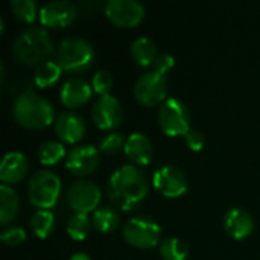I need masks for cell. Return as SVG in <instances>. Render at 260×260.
<instances>
[{"instance_id":"obj_1","label":"cell","mask_w":260,"mask_h":260,"mask_svg":"<svg viewBox=\"0 0 260 260\" xmlns=\"http://www.w3.org/2000/svg\"><path fill=\"white\" fill-rule=\"evenodd\" d=\"M148 195V184L143 171L136 165H122L108 180V198L114 207L133 210Z\"/></svg>"},{"instance_id":"obj_2","label":"cell","mask_w":260,"mask_h":260,"mask_svg":"<svg viewBox=\"0 0 260 260\" xmlns=\"http://www.w3.org/2000/svg\"><path fill=\"white\" fill-rule=\"evenodd\" d=\"M53 52V41L50 34L41 26L24 27L12 43V53L17 61L35 66L47 61Z\"/></svg>"},{"instance_id":"obj_3","label":"cell","mask_w":260,"mask_h":260,"mask_svg":"<svg viewBox=\"0 0 260 260\" xmlns=\"http://www.w3.org/2000/svg\"><path fill=\"white\" fill-rule=\"evenodd\" d=\"M12 113L21 126L30 129H40L55 122V111L52 104L30 88L15 98Z\"/></svg>"},{"instance_id":"obj_4","label":"cell","mask_w":260,"mask_h":260,"mask_svg":"<svg viewBox=\"0 0 260 260\" xmlns=\"http://www.w3.org/2000/svg\"><path fill=\"white\" fill-rule=\"evenodd\" d=\"M93 61L94 49L91 43L82 37H66L56 49V62L66 72H84L90 69Z\"/></svg>"},{"instance_id":"obj_5","label":"cell","mask_w":260,"mask_h":260,"mask_svg":"<svg viewBox=\"0 0 260 260\" xmlns=\"http://www.w3.org/2000/svg\"><path fill=\"white\" fill-rule=\"evenodd\" d=\"M61 193V178L49 169H40L37 171L27 186V197L29 201L44 210H50L59 198Z\"/></svg>"},{"instance_id":"obj_6","label":"cell","mask_w":260,"mask_h":260,"mask_svg":"<svg viewBox=\"0 0 260 260\" xmlns=\"http://www.w3.org/2000/svg\"><path fill=\"white\" fill-rule=\"evenodd\" d=\"M125 241L137 248H154L160 244L161 227L160 224L146 215H137L129 218L123 225Z\"/></svg>"},{"instance_id":"obj_7","label":"cell","mask_w":260,"mask_h":260,"mask_svg":"<svg viewBox=\"0 0 260 260\" xmlns=\"http://www.w3.org/2000/svg\"><path fill=\"white\" fill-rule=\"evenodd\" d=\"M158 125L168 136H186L190 128V111L178 98H168L158 110Z\"/></svg>"},{"instance_id":"obj_8","label":"cell","mask_w":260,"mask_h":260,"mask_svg":"<svg viewBox=\"0 0 260 260\" xmlns=\"http://www.w3.org/2000/svg\"><path fill=\"white\" fill-rule=\"evenodd\" d=\"M134 96L140 104L146 107H154L160 102H165L168 96L166 76L155 70H148L142 73L136 81Z\"/></svg>"},{"instance_id":"obj_9","label":"cell","mask_w":260,"mask_h":260,"mask_svg":"<svg viewBox=\"0 0 260 260\" xmlns=\"http://www.w3.org/2000/svg\"><path fill=\"white\" fill-rule=\"evenodd\" d=\"M154 187L168 198H178L186 193L189 187L187 175L174 165H163L154 171Z\"/></svg>"},{"instance_id":"obj_10","label":"cell","mask_w":260,"mask_h":260,"mask_svg":"<svg viewBox=\"0 0 260 260\" xmlns=\"http://www.w3.org/2000/svg\"><path fill=\"white\" fill-rule=\"evenodd\" d=\"M101 189L90 180H76L67 189V203L76 213L94 212L101 201Z\"/></svg>"},{"instance_id":"obj_11","label":"cell","mask_w":260,"mask_h":260,"mask_svg":"<svg viewBox=\"0 0 260 260\" xmlns=\"http://www.w3.org/2000/svg\"><path fill=\"white\" fill-rule=\"evenodd\" d=\"M104 11L107 18L119 27L137 26L145 17V6L139 0H108Z\"/></svg>"},{"instance_id":"obj_12","label":"cell","mask_w":260,"mask_h":260,"mask_svg":"<svg viewBox=\"0 0 260 260\" xmlns=\"http://www.w3.org/2000/svg\"><path fill=\"white\" fill-rule=\"evenodd\" d=\"M91 117L101 129H113L120 125L123 119V108L119 99L113 94L99 96L91 108Z\"/></svg>"},{"instance_id":"obj_13","label":"cell","mask_w":260,"mask_h":260,"mask_svg":"<svg viewBox=\"0 0 260 260\" xmlns=\"http://www.w3.org/2000/svg\"><path fill=\"white\" fill-rule=\"evenodd\" d=\"M40 21L49 27H64L76 18V6L69 0H52L41 6Z\"/></svg>"},{"instance_id":"obj_14","label":"cell","mask_w":260,"mask_h":260,"mask_svg":"<svg viewBox=\"0 0 260 260\" xmlns=\"http://www.w3.org/2000/svg\"><path fill=\"white\" fill-rule=\"evenodd\" d=\"M99 165V149L93 145H79L72 148L66 157L67 169L75 175L91 174Z\"/></svg>"},{"instance_id":"obj_15","label":"cell","mask_w":260,"mask_h":260,"mask_svg":"<svg viewBox=\"0 0 260 260\" xmlns=\"http://www.w3.org/2000/svg\"><path fill=\"white\" fill-rule=\"evenodd\" d=\"M85 129L87 128H85L84 119L75 111H62L55 119L56 136L67 143L79 142L84 137Z\"/></svg>"},{"instance_id":"obj_16","label":"cell","mask_w":260,"mask_h":260,"mask_svg":"<svg viewBox=\"0 0 260 260\" xmlns=\"http://www.w3.org/2000/svg\"><path fill=\"white\" fill-rule=\"evenodd\" d=\"M224 229L233 239H245L254 230V219L248 210L232 207L224 216Z\"/></svg>"},{"instance_id":"obj_17","label":"cell","mask_w":260,"mask_h":260,"mask_svg":"<svg viewBox=\"0 0 260 260\" xmlns=\"http://www.w3.org/2000/svg\"><path fill=\"white\" fill-rule=\"evenodd\" d=\"M91 93H93V87L85 79L75 76L62 84L59 90V98L66 107L75 108L84 105L91 98Z\"/></svg>"},{"instance_id":"obj_18","label":"cell","mask_w":260,"mask_h":260,"mask_svg":"<svg viewBox=\"0 0 260 260\" xmlns=\"http://www.w3.org/2000/svg\"><path fill=\"white\" fill-rule=\"evenodd\" d=\"M27 172V158L20 151H9L3 155L0 163V180L3 184L18 183Z\"/></svg>"},{"instance_id":"obj_19","label":"cell","mask_w":260,"mask_h":260,"mask_svg":"<svg viewBox=\"0 0 260 260\" xmlns=\"http://www.w3.org/2000/svg\"><path fill=\"white\" fill-rule=\"evenodd\" d=\"M125 155L136 166H145L151 163L152 158V143L149 137L142 133H133L125 140Z\"/></svg>"},{"instance_id":"obj_20","label":"cell","mask_w":260,"mask_h":260,"mask_svg":"<svg viewBox=\"0 0 260 260\" xmlns=\"http://www.w3.org/2000/svg\"><path fill=\"white\" fill-rule=\"evenodd\" d=\"M18 210H20V198L17 192L8 184H2L0 186V224L6 225L12 222Z\"/></svg>"},{"instance_id":"obj_21","label":"cell","mask_w":260,"mask_h":260,"mask_svg":"<svg viewBox=\"0 0 260 260\" xmlns=\"http://www.w3.org/2000/svg\"><path fill=\"white\" fill-rule=\"evenodd\" d=\"M131 56L134 61H137L140 66H149L154 64L155 58L158 56L155 43L148 37H139L131 43Z\"/></svg>"},{"instance_id":"obj_22","label":"cell","mask_w":260,"mask_h":260,"mask_svg":"<svg viewBox=\"0 0 260 260\" xmlns=\"http://www.w3.org/2000/svg\"><path fill=\"white\" fill-rule=\"evenodd\" d=\"M91 222H93V225L99 232H102V233H111V232H114L119 227L120 216H119V212L114 207L102 206V207H98L93 212Z\"/></svg>"},{"instance_id":"obj_23","label":"cell","mask_w":260,"mask_h":260,"mask_svg":"<svg viewBox=\"0 0 260 260\" xmlns=\"http://www.w3.org/2000/svg\"><path fill=\"white\" fill-rule=\"evenodd\" d=\"M30 227L35 236L44 239L47 238L53 229H55V215L50 210H44V209H38L30 219Z\"/></svg>"},{"instance_id":"obj_24","label":"cell","mask_w":260,"mask_h":260,"mask_svg":"<svg viewBox=\"0 0 260 260\" xmlns=\"http://www.w3.org/2000/svg\"><path fill=\"white\" fill-rule=\"evenodd\" d=\"M67 157L66 148L61 142L56 140H46L38 148V158L43 165H56L62 158Z\"/></svg>"},{"instance_id":"obj_25","label":"cell","mask_w":260,"mask_h":260,"mask_svg":"<svg viewBox=\"0 0 260 260\" xmlns=\"http://www.w3.org/2000/svg\"><path fill=\"white\" fill-rule=\"evenodd\" d=\"M91 218H88L87 213H73L66 224L67 235L75 241H82L88 236V232L91 229Z\"/></svg>"},{"instance_id":"obj_26","label":"cell","mask_w":260,"mask_h":260,"mask_svg":"<svg viewBox=\"0 0 260 260\" xmlns=\"http://www.w3.org/2000/svg\"><path fill=\"white\" fill-rule=\"evenodd\" d=\"M61 66L56 61H44L40 66H37V72H35V84L38 87H50L53 85L59 76H61Z\"/></svg>"},{"instance_id":"obj_27","label":"cell","mask_w":260,"mask_h":260,"mask_svg":"<svg viewBox=\"0 0 260 260\" xmlns=\"http://www.w3.org/2000/svg\"><path fill=\"white\" fill-rule=\"evenodd\" d=\"M160 254L165 260H186L189 248L178 238H166L160 242Z\"/></svg>"},{"instance_id":"obj_28","label":"cell","mask_w":260,"mask_h":260,"mask_svg":"<svg viewBox=\"0 0 260 260\" xmlns=\"http://www.w3.org/2000/svg\"><path fill=\"white\" fill-rule=\"evenodd\" d=\"M11 9L23 21L32 23L37 15H40V9L37 6V2L34 0H12L11 2Z\"/></svg>"},{"instance_id":"obj_29","label":"cell","mask_w":260,"mask_h":260,"mask_svg":"<svg viewBox=\"0 0 260 260\" xmlns=\"http://www.w3.org/2000/svg\"><path fill=\"white\" fill-rule=\"evenodd\" d=\"M125 140L126 139H123V136L120 133H110V134L102 137V140L99 143V149L108 155L116 154L122 148H125Z\"/></svg>"},{"instance_id":"obj_30","label":"cell","mask_w":260,"mask_h":260,"mask_svg":"<svg viewBox=\"0 0 260 260\" xmlns=\"http://www.w3.org/2000/svg\"><path fill=\"white\" fill-rule=\"evenodd\" d=\"M91 87H93V91L99 93V96L108 94V91H110L111 87H113V76H111V73H110L108 70H105V69L98 70V72L93 75Z\"/></svg>"},{"instance_id":"obj_31","label":"cell","mask_w":260,"mask_h":260,"mask_svg":"<svg viewBox=\"0 0 260 260\" xmlns=\"http://www.w3.org/2000/svg\"><path fill=\"white\" fill-rule=\"evenodd\" d=\"M26 239V232L18 225L5 227L0 232V241L6 245H18Z\"/></svg>"},{"instance_id":"obj_32","label":"cell","mask_w":260,"mask_h":260,"mask_svg":"<svg viewBox=\"0 0 260 260\" xmlns=\"http://www.w3.org/2000/svg\"><path fill=\"white\" fill-rule=\"evenodd\" d=\"M174 64H175V58L171 53L163 52V53H158V56L155 58V61H154L152 66H154V70L155 72L165 75L166 72H169L174 67Z\"/></svg>"},{"instance_id":"obj_33","label":"cell","mask_w":260,"mask_h":260,"mask_svg":"<svg viewBox=\"0 0 260 260\" xmlns=\"http://www.w3.org/2000/svg\"><path fill=\"white\" fill-rule=\"evenodd\" d=\"M186 145L192 149V151H201L206 145V137L201 131L198 129H190L186 136H184Z\"/></svg>"},{"instance_id":"obj_34","label":"cell","mask_w":260,"mask_h":260,"mask_svg":"<svg viewBox=\"0 0 260 260\" xmlns=\"http://www.w3.org/2000/svg\"><path fill=\"white\" fill-rule=\"evenodd\" d=\"M69 260H91V259H90V256H88L87 253L78 251V253H73V254L70 256V259Z\"/></svg>"}]
</instances>
